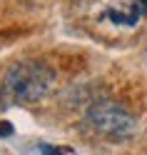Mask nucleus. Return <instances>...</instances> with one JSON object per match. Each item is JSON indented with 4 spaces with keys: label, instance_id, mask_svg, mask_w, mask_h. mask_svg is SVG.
<instances>
[{
    "label": "nucleus",
    "instance_id": "20e7f679",
    "mask_svg": "<svg viewBox=\"0 0 147 155\" xmlns=\"http://www.w3.org/2000/svg\"><path fill=\"white\" fill-rule=\"evenodd\" d=\"M40 153L43 155H65V153H60L57 148H53V145H40Z\"/></svg>",
    "mask_w": 147,
    "mask_h": 155
},
{
    "label": "nucleus",
    "instance_id": "f257e3e1",
    "mask_svg": "<svg viewBox=\"0 0 147 155\" xmlns=\"http://www.w3.org/2000/svg\"><path fill=\"white\" fill-rule=\"evenodd\" d=\"M55 80L53 68L43 60H25L13 65L0 83V108H10L18 103H35L50 90Z\"/></svg>",
    "mask_w": 147,
    "mask_h": 155
},
{
    "label": "nucleus",
    "instance_id": "7ed1b4c3",
    "mask_svg": "<svg viewBox=\"0 0 147 155\" xmlns=\"http://www.w3.org/2000/svg\"><path fill=\"white\" fill-rule=\"evenodd\" d=\"M147 15V0H107L102 18L117 28H135Z\"/></svg>",
    "mask_w": 147,
    "mask_h": 155
},
{
    "label": "nucleus",
    "instance_id": "f03ea898",
    "mask_svg": "<svg viewBox=\"0 0 147 155\" xmlns=\"http://www.w3.org/2000/svg\"><path fill=\"white\" fill-rule=\"evenodd\" d=\"M87 123L92 128L112 140H125L135 133V118L127 113L122 105L112 100H97L87 110Z\"/></svg>",
    "mask_w": 147,
    "mask_h": 155
},
{
    "label": "nucleus",
    "instance_id": "39448f33",
    "mask_svg": "<svg viewBox=\"0 0 147 155\" xmlns=\"http://www.w3.org/2000/svg\"><path fill=\"white\" fill-rule=\"evenodd\" d=\"M10 133H13L10 123H3V125H0V135H10Z\"/></svg>",
    "mask_w": 147,
    "mask_h": 155
}]
</instances>
